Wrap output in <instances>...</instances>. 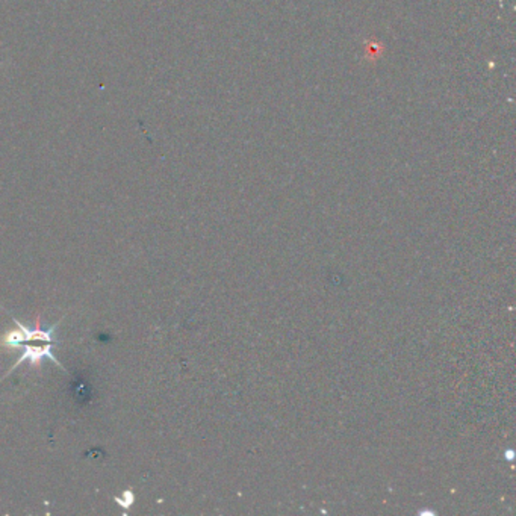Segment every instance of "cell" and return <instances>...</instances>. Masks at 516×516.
Returning a JSON list of instances; mask_svg holds the SVG:
<instances>
[{"mask_svg": "<svg viewBox=\"0 0 516 516\" xmlns=\"http://www.w3.org/2000/svg\"><path fill=\"white\" fill-rule=\"evenodd\" d=\"M19 348L23 350V353H21V356H20V359L17 360V362H15L11 366V370L3 375V379L6 377L8 374L12 373L15 370V368H17L23 362H30V365L39 366L41 362H43L44 359H51L52 362H55L58 366L64 368L62 364L58 362V359H56L53 356V353H52V350L55 348L53 347V342H28V344H23V346H20Z\"/></svg>", "mask_w": 516, "mask_h": 516, "instance_id": "obj_2", "label": "cell"}, {"mask_svg": "<svg viewBox=\"0 0 516 516\" xmlns=\"http://www.w3.org/2000/svg\"><path fill=\"white\" fill-rule=\"evenodd\" d=\"M14 323L17 324L19 330L8 332L2 339L3 346H6L8 348H19L20 346H23V344H28V342H53L55 344L53 333L56 330V327H58V324H55L53 327H51V329H47V330H41L39 318H37V324L34 329L30 330L28 329V327H24L20 321H17V319H14Z\"/></svg>", "mask_w": 516, "mask_h": 516, "instance_id": "obj_1", "label": "cell"}]
</instances>
